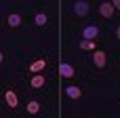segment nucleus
<instances>
[{
	"label": "nucleus",
	"mask_w": 120,
	"mask_h": 118,
	"mask_svg": "<svg viewBox=\"0 0 120 118\" xmlns=\"http://www.w3.org/2000/svg\"><path fill=\"white\" fill-rule=\"evenodd\" d=\"M4 101H6V106H8L11 110H15V108L19 106V97H17V93H15L13 89H6V91H4Z\"/></svg>",
	"instance_id": "obj_1"
},
{
	"label": "nucleus",
	"mask_w": 120,
	"mask_h": 118,
	"mask_svg": "<svg viewBox=\"0 0 120 118\" xmlns=\"http://www.w3.org/2000/svg\"><path fill=\"white\" fill-rule=\"evenodd\" d=\"M97 36H99V27H97L95 23L84 25V30H82V38H86V40H95Z\"/></svg>",
	"instance_id": "obj_2"
},
{
	"label": "nucleus",
	"mask_w": 120,
	"mask_h": 118,
	"mask_svg": "<svg viewBox=\"0 0 120 118\" xmlns=\"http://www.w3.org/2000/svg\"><path fill=\"white\" fill-rule=\"evenodd\" d=\"M74 13H76L78 17H86V15H89V2H86V0L74 2Z\"/></svg>",
	"instance_id": "obj_3"
},
{
	"label": "nucleus",
	"mask_w": 120,
	"mask_h": 118,
	"mask_svg": "<svg viewBox=\"0 0 120 118\" xmlns=\"http://www.w3.org/2000/svg\"><path fill=\"white\" fill-rule=\"evenodd\" d=\"M114 6H112V2H101L99 4V13H101V17H105V19H110L112 15H114Z\"/></svg>",
	"instance_id": "obj_4"
},
{
	"label": "nucleus",
	"mask_w": 120,
	"mask_h": 118,
	"mask_svg": "<svg viewBox=\"0 0 120 118\" xmlns=\"http://www.w3.org/2000/svg\"><path fill=\"white\" fill-rule=\"evenodd\" d=\"M59 74H61L63 78H74V76H76L74 68H72L70 63H65V61H63V63H59Z\"/></svg>",
	"instance_id": "obj_5"
},
{
	"label": "nucleus",
	"mask_w": 120,
	"mask_h": 118,
	"mask_svg": "<svg viewBox=\"0 0 120 118\" xmlns=\"http://www.w3.org/2000/svg\"><path fill=\"white\" fill-rule=\"evenodd\" d=\"M105 59H108V57H105L103 51H97V49L93 51V61H95L97 68H105Z\"/></svg>",
	"instance_id": "obj_6"
},
{
	"label": "nucleus",
	"mask_w": 120,
	"mask_h": 118,
	"mask_svg": "<svg viewBox=\"0 0 120 118\" xmlns=\"http://www.w3.org/2000/svg\"><path fill=\"white\" fill-rule=\"evenodd\" d=\"M44 68H46V59H42V57L30 63V72H32V74H38V72H42Z\"/></svg>",
	"instance_id": "obj_7"
},
{
	"label": "nucleus",
	"mask_w": 120,
	"mask_h": 118,
	"mask_svg": "<svg viewBox=\"0 0 120 118\" xmlns=\"http://www.w3.org/2000/svg\"><path fill=\"white\" fill-rule=\"evenodd\" d=\"M65 95H68L70 99H80V97H82V89L70 84V87H65Z\"/></svg>",
	"instance_id": "obj_8"
},
{
	"label": "nucleus",
	"mask_w": 120,
	"mask_h": 118,
	"mask_svg": "<svg viewBox=\"0 0 120 118\" xmlns=\"http://www.w3.org/2000/svg\"><path fill=\"white\" fill-rule=\"evenodd\" d=\"M30 84H32V89H42V87L46 84V78H44V76H40V72H38V76H32Z\"/></svg>",
	"instance_id": "obj_9"
},
{
	"label": "nucleus",
	"mask_w": 120,
	"mask_h": 118,
	"mask_svg": "<svg viewBox=\"0 0 120 118\" xmlns=\"http://www.w3.org/2000/svg\"><path fill=\"white\" fill-rule=\"evenodd\" d=\"M21 21H23V19H21V15H17V13H11V15H8V19H6V23H8L11 27H19V25H21Z\"/></svg>",
	"instance_id": "obj_10"
},
{
	"label": "nucleus",
	"mask_w": 120,
	"mask_h": 118,
	"mask_svg": "<svg viewBox=\"0 0 120 118\" xmlns=\"http://www.w3.org/2000/svg\"><path fill=\"white\" fill-rule=\"evenodd\" d=\"M34 23H36V25H40V27H44V25L49 23V17H46L44 13H36V17H34Z\"/></svg>",
	"instance_id": "obj_11"
},
{
	"label": "nucleus",
	"mask_w": 120,
	"mask_h": 118,
	"mask_svg": "<svg viewBox=\"0 0 120 118\" xmlns=\"http://www.w3.org/2000/svg\"><path fill=\"white\" fill-rule=\"evenodd\" d=\"M25 110H27V114H38V112H40V103H38L36 99H34V101H27V108H25Z\"/></svg>",
	"instance_id": "obj_12"
},
{
	"label": "nucleus",
	"mask_w": 120,
	"mask_h": 118,
	"mask_svg": "<svg viewBox=\"0 0 120 118\" xmlns=\"http://www.w3.org/2000/svg\"><path fill=\"white\" fill-rule=\"evenodd\" d=\"M80 49H82V51H95V42H93V40H86V38H82V42H80Z\"/></svg>",
	"instance_id": "obj_13"
},
{
	"label": "nucleus",
	"mask_w": 120,
	"mask_h": 118,
	"mask_svg": "<svg viewBox=\"0 0 120 118\" xmlns=\"http://www.w3.org/2000/svg\"><path fill=\"white\" fill-rule=\"evenodd\" d=\"M112 6H114L116 11H120V0H112Z\"/></svg>",
	"instance_id": "obj_14"
},
{
	"label": "nucleus",
	"mask_w": 120,
	"mask_h": 118,
	"mask_svg": "<svg viewBox=\"0 0 120 118\" xmlns=\"http://www.w3.org/2000/svg\"><path fill=\"white\" fill-rule=\"evenodd\" d=\"M116 36H118V40H120V23H118V30H116Z\"/></svg>",
	"instance_id": "obj_15"
},
{
	"label": "nucleus",
	"mask_w": 120,
	"mask_h": 118,
	"mask_svg": "<svg viewBox=\"0 0 120 118\" xmlns=\"http://www.w3.org/2000/svg\"><path fill=\"white\" fill-rule=\"evenodd\" d=\"M2 61H4V55H2V53H0V63H2Z\"/></svg>",
	"instance_id": "obj_16"
}]
</instances>
